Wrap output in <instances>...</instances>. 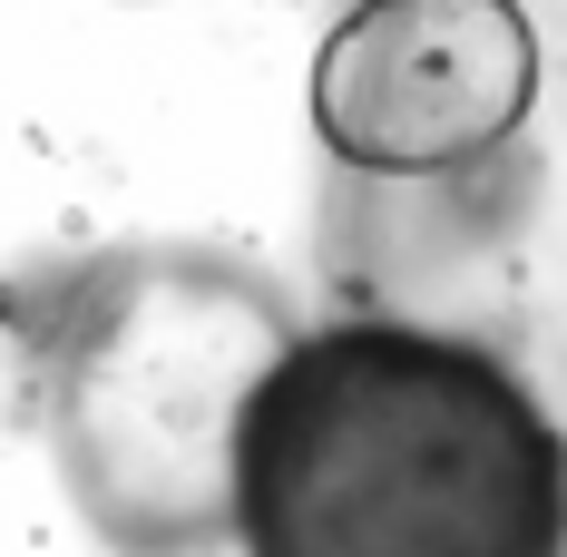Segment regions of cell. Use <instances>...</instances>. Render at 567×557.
<instances>
[{
    "label": "cell",
    "mask_w": 567,
    "mask_h": 557,
    "mask_svg": "<svg viewBox=\"0 0 567 557\" xmlns=\"http://www.w3.org/2000/svg\"><path fill=\"white\" fill-rule=\"evenodd\" d=\"M245 557H567V441L451 333L342 313L275 362L235 450Z\"/></svg>",
    "instance_id": "6da1fadb"
},
{
    "label": "cell",
    "mask_w": 567,
    "mask_h": 557,
    "mask_svg": "<svg viewBox=\"0 0 567 557\" xmlns=\"http://www.w3.org/2000/svg\"><path fill=\"white\" fill-rule=\"evenodd\" d=\"M293 342V303L206 245H117L59 283L30 323L40 441L99 548H226L245 411Z\"/></svg>",
    "instance_id": "7a4b0ae2"
},
{
    "label": "cell",
    "mask_w": 567,
    "mask_h": 557,
    "mask_svg": "<svg viewBox=\"0 0 567 557\" xmlns=\"http://www.w3.org/2000/svg\"><path fill=\"white\" fill-rule=\"evenodd\" d=\"M323 275L352 313L489 352L567 441V79L489 167L441 186H362L323 196Z\"/></svg>",
    "instance_id": "3957f363"
},
{
    "label": "cell",
    "mask_w": 567,
    "mask_h": 557,
    "mask_svg": "<svg viewBox=\"0 0 567 557\" xmlns=\"http://www.w3.org/2000/svg\"><path fill=\"white\" fill-rule=\"evenodd\" d=\"M538 109L548 50L518 0H352L313 50V137L362 186L470 176Z\"/></svg>",
    "instance_id": "277c9868"
}]
</instances>
